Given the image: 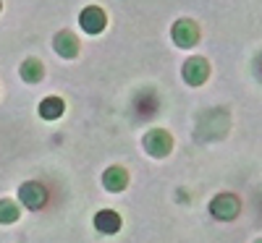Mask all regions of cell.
Here are the masks:
<instances>
[{"instance_id": "30bf717a", "label": "cell", "mask_w": 262, "mask_h": 243, "mask_svg": "<svg viewBox=\"0 0 262 243\" xmlns=\"http://www.w3.org/2000/svg\"><path fill=\"white\" fill-rule=\"evenodd\" d=\"M39 115L45 120H55L63 115V100L60 97H48L45 102L39 105Z\"/></svg>"}, {"instance_id": "7c38bea8", "label": "cell", "mask_w": 262, "mask_h": 243, "mask_svg": "<svg viewBox=\"0 0 262 243\" xmlns=\"http://www.w3.org/2000/svg\"><path fill=\"white\" fill-rule=\"evenodd\" d=\"M18 220V204L6 199V202H0V223L8 225V223H16Z\"/></svg>"}, {"instance_id": "7a4b0ae2", "label": "cell", "mask_w": 262, "mask_h": 243, "mask_svg": "<svg viewBox=\"0 0 262 243\" xmlns=\"http://www.w3.org/2000/svg\"><path fill=\"white\" fill-rule=\"evenodd\" d=\"M170 147H173L170 134H165L163 128H155L144 136V149L152 154V157H165V154L170 152Z\"/></svg>"}, {"instance_id": "5bb4252c", "label": "cell", "mask_w": 262, "mask_h": 243, "mask_svg": "<svg viewBox=\"0 0 262 243\" xmlns=\"http://www.w3.org/2000/svg\"><path fill=\"white\" fill-rule=\"evenodd\" d=\"M257 74H259V76H262V55H259V58H257Z\"/></svg>"}, {"instance_id": "277c9868", "label": "cell", "mask_w": 262, "mask_h": 243, "mask_svg": "<svg viewBox=\"0 0 262 243\" xmlns=\"http://www.w3.org/2000/svg\"><path fill=\"white\" fill-rule=\"evenodd\" d=\"M210 212L217 217V220H233L238 214V199L233 193H221L212 199L210 204Z\"/></svg>"}, {"instance_id": "9a60e30c", "label": "cell", "mask_w": 262, "mask_h": 243, "mask_svg": "<svg viewBox=\"0 0 262 243\" xmlns=\"http://www.w3.org/2000/svg\"><path fill=\"white\" fill-rule=\"evenodd\" d=\"M257 243H262V240H257Z\"/></svg>"}, {"instance_id": "8992f818", "label": "cell", "mask_w": 262, "mask_h": 243, "mask_svg": "<svg viewBox=\"0 0 262 243\" xmlns=\"http://www.w3.org/2000/svg\"><path fill=\"white\" fill-rule=\"evenodd\" d=\"M207 74H210V65H207L205 58H191V60H186V65H184V79H186L189 84H194V86L205 84V81H207Z\"/></svg>"}, {"instance_id": "52a82bcc", "label": "cell", "mask_w": 262, "mask_h": 243, "mask_svg": "<svg viewBox=\"0 0 262 243\" xmlns=\"http://www.w3.org/2000/svg\"><path fill=\"white\" fill-rule=\"evenodd\" d=\"M95 225H97V230L100 233H118L121 230V214L118 212H113V209H102V212H97V217H95Z\"/></svg>"}, {"instance_id": "3957f363", "label": "cell", "mask_w": 262, "mask_h": 243, "mask_svg": "<svg viewBox=\"0 0 262 243\" xmlns=\"http://www.w3.org/2000/svg\"><path fill=\"white\" fill-rule=\"evenodd\" d=\"M18 199H21V202H24L29 209H39V207H45V202H48V191H45V186H42V183L32 181V183L21 186Z\"/></svg>"}, {"instance_id": "6da1fadb", "label": "cell", "mask_w": 262, "mask_h": 243, "mask_svg": "<svg viewBox=\"0 0 262 243\" xmlns=\"http://www.w3.org/2000/svg\"><path fill=\"white\" fill-rule=\"evenodd\" d=\"M173 42H176L179 47H194L196 42H200V27L189 18L176 21V27H173Z\"/></svg>"}, {"instance_id": "ba28073f", "label": "cell", "mask_w": 262, "mask_h": 243, "mask_svg": "<svg viewBox=\"0 0 262 243\" xmlns=\"http://www.w3.org/2000/svg\"><path fill=\"white\" fill-rule=\"evenodd\" d=\"M102 183H105L107 191H123L126 183H128V173L123 167H118V165L116 167H107L105 175H102Z\"/></svg>"}, {"instance_id": "4fadbf2b", "label": "cell", "mask_w": 262, "mask_h": 243, "mask_svg": "<svg viewBox=\"0 0 262 243\" xmlns=\"http://www.w3.org/2000/svg\"><path fill=\"white\" fill-rule=\"evenodd\" d=\"M155 107H158V100L152 97V94H144V97L139 94V100H137V110H139L142 115H149Z\"/></svg>"}, {"instance_id": "8fae6325", "label": "cell", "mask_w": 262, "mask_h": 243, "mask_svg": "<svg viewBox=\"0 0 262 243\" xmlns=\"http://www.w3.org/2000/svg\"><path fill=\"white\" fill-rule=\"evenodd\" d=\"M21 76L27 81H39L42 79V63L37 58H29L24 65H21Z\"/></svg>"}, {"instance_id": "5b68a950", "label": "cell", "mask_w": 262, "mask_h": 243, "mask_svg": "<svg viewBox=\"0 0 262 243\" xmlns=\"http://www.w3.org/2000/svg\"><path fill=\"white\" fill-rule=\"evenodd\" d=\"M81 29L86 34H100L105 29V11L97 8V6H90V8H84L81 11Z\"/></svg>"}, {"instance_id": "9c48e42d", "label": "cell", "mask_w": 262, "mask_h": 243, "mask_svg": "<svg viewBox=\"0 0 262 243\" xmlns=\"http://www.w3.org/2000/svg\"><path fill=\"white\" fill-rule=\"evenodd\" d=\"M55 50H58V55H63V58H76L79 42H76V37H74L71 32H60V34L55 37Z\"/></svg>"}]
</instances>
